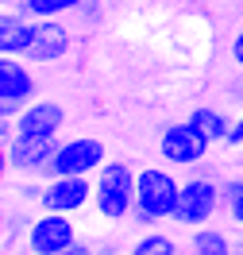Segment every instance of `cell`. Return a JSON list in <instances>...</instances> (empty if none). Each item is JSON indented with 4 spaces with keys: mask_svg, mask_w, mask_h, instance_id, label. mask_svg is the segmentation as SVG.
<instances>
[{
    "mask_svg": "<svg viewBox=\"0 0 243 255\" xmlns=\"http://www.w3.org/2000/svg\"><path fill=\"white\" fill-rule=\"evenodd\" d=\"M178 197H181V178H174V170L166 166H143L135 174V224H159V221H174L178 213Z\"/></svg>",
    "mask_w": 243,
    "mask_h": 255,
    "instance_id": "obj_1",
    "label": "cell"
},
{
    "mask_svg": "<svg viewBox=\"0 0 243 255\" xmlns=\"http://www.w3.org/2000/svg\"><path fill=\"white\" fill-rule=\"evenodd\" d=\"M135 174L131 162L108 159L93 174V213L100 221H124L135 213Z\"/></svg>",
    "mask_w": 243,
    "mask_h": 255,
    "instance_id": "obj_2",
    "label": "cell"
},
{
    "mask_svg": "<svg viewBox=\"0 0 243 255\" xmlns=\"http://www.w3.org/2000/svg\"><path fill=\"white\" fill-rule=\"evenodd\" d=\"M104 162H108V147H104V139H97V135H74V139H62V143H58L47 178H66V174L93 178Z\"/></svg>",
    "mask_w": 243,
    "mask_h": 255,
    "instance_id": "obj_3",
    "label": "cell"
},
{
    "mask_svg": "<svg viewBox=\"0 0 243 255\" xmlns=\"http://www.w3.org/2000/svg\"><path fill=\"white\" fill-rule=\"evenodd\" d=\"M220 213V182L216 178H181V197H178V213L174 224L181 228H205Z\"/></svg>",
    "mask_w": 243,
    "mask_h": 255,
    "instance_id": "obj_4",
    "label": "cell"
},
{
    "mask_svg": "<svg viewBox=\"0 0 243 255\" xmlns=\"http://www.w3.org/2000/svg\"><path fill=\"white\" fill-rule=\"evenodd\" d=\"M39 209H47V213H66V217H81L85 209H93V178H81V174L47 178V182H43Z\"/></svg>",
    "mask_w": 243,
    "mask_h": 255,
    "instance_id": "obj_5",
    "label": "cell"
},
{
    "mask_svg": "<svg viewBox=\"0 0 243 255\" xmlns=\"http://www.w3.org/2000/svg\"><path fill=\"white\" fill-rule=\"evenodd\" d=\"M58 143H62V139H50V135H16L12 143H4V162H8V170H16V174L47 178Z\"/></svg>",
    "mask_w": 243,
    "mask_h": 255,
    "instance_id": "obj_6",
    "label": "cell"
},
{
    "mask_svg": "<svg viewBox=\"0 0 243 255\" xmlns=\"http://www.w3.org/2000/svg\"><path fill=\"white\" fill-rule=\"evenodd\" d=\"M78 240V217H66V213H47L39 209V217L31 221V232H27V255H54L70 248Z\"/></svg>",
    "mask_w": 243,
    "mask_h": 255,
    "instance_id": "obj_7",
    "label": "cell"
},
{
    "mask_svg": "<svg viewBox=\"0 0 243 255\" xmlns=\"http://www.w3.org/2000/svg\"><path fill=\"white\" fill-rule=\"evenodd\" d=\"M209 147L212 143L189 120H178V124L162 128V135H159V155L170 162V166H197V162L209 155Z\"/></svg>",
    "mask_w": 243,
    "mask_h": 255,
    "instance_id": "obj_8",
    "label": "cell"
},
{
    "mask_svg": "<svg viewBox=\"0 0 243 255\" xmlns=\"http://www.w3.org/2000/svg\"><path fill=\"white\" fill-rule=\"evenodd\" d=\"M70 50H74V31L66 27L62 19H39L35 23V43L27 50V62L54 66V62H62Z\"/></svg>",
    "mask_w": 243,
    "mask_h": 255,
    "instance_id": "obj_9",
    "label": "cell"
},
{
    "mask_svg": "<svg viewBox=\"0 0 243 255\" xmlns=\"http://www.w3.org/2000/svg\"><path fill=\"white\" fill-rule=\"evenodd\" d=\"M35 97H39V81L27 58H0V105L27 109Z\"/></svg>",
    "mask_w": 243,
    "mask_h": 255,
    "instance_id": "obj_10",
    "label": "cell"
},
{
    "mask_svg": "<svg viewBox=\"0 0 243 255\" xmlns=\"http://www.w3.org/2000/svg\"><path fill=\"white\" fill-rule=\"evenodd\" d=\"M62 124H66V109L62 105L50 101V97H35L31 105L19 112L16 135H50V139H58Z\"/></svg>",
    "mask_w": 243,
    "mask_h": 255,
    "instance_id": "obj_11",
    "label": "cell"
},
{
    "mask_svg": "<svg viewBox=\"0 0 243 255\" xmlns=\"http://www.w3.org/2000/svg\"><path fill=\"white\" fill-rule=\"evenodd\" d=\"M35 23L39 19H27L12 8H4V16H0V54L4 58H27V50L35 43Z\"/></svg>",
    "mask_w": 243,
    "mask_h": 255,
    "instance_id": "obj_12",
    "label": "cell"
},
{
    "mask_svg": "<svg viewBox=\"0 0 243 255\" xmlns=\"http://www.w3.org/2000/svg\"><path fill=\"white\" fill-rule=\"evenodd\" d=\"M85 8V0H19L12 12L27 19H66V16H78Z\"/></svg>",
    "mask_w": 243,
    "mask_h": 255,
    "instance_id": "obj_13",
    "label": "cell"
},
{
    "mask_svg": "<svg viewBox=\"0 0 243 255\" xmlns=\"http://www.w3.org/2000/svg\"><path fill=\"white\" fill-rule=\"evenodd\" d=\"M189 124H193L209 143H224L228 131H232V116L220 112V109H212V105H201V109L189 112Z\"/></svg>",
    "mask_w": 243,
    "mask_h": 255,
    "instance_id": "obj_14",
    "label": "cell"
},
{
    "mask_svg": "<svg viewBox=\"0 0 243 255\" xmlns=\"http://www.w3.org/2000/svg\"><path fill=\"white\" fill-rule=\"evenodd\" d=\"M128 255H181V244L170 232H159V228H151L143 236L128 244Z\"/></svg>",
    "mask_w": 243,
    "mask_h": 255,
    "instance_id": "obj_15",
    "label": "cell"
},
{
    "mask_svg": "<svg viewBox=\"0 0 243 255\" xmlns=\"http://www.w3.org/2000/svg\"><path fill=\"white\" fill-rule=\"evenodd\" d=\"M189 255H232V240L220 228H193L189 236Z\"/></svg>",
    "mask_w": 243,
    "mask_h": 255,
    "instance_id": "obj_16",
    "label": "cell"
},
{
    "mask_svg": "<svg viewBox=\"0 0 243 255\" xmlns=\"http://www.w3.org/2000/svg\"><path fill=\"white\" fill-rule=\"evenodd\" d=\"M23 232H31V217H27V213H8V217H4V255L19 244Z\"/></svg>",
    "mask_w": 243,
    "mask_h": 255,
    "instance_id": "obj_17",
    "label": "cell"
},
{
    "mask_svg": "<svg viewBox=\"0 0 243 255\" xmlns=\"http://www.w3.org/2000/svg\"><path fill=\"white\" fill-rule=\"evenodd\" d=\"M240 193H243V182H240V178L220 182V209H224V213H232V205L240 201Z\"/></svg>",
    "mask_w": 243,
    "mask_h": 255,
    "instance_id": "obj_18",
    "label": "cell"
},
{
    "mask_svg": "<svg viewBox=\"0 0 243 255\" xmlns=\"http://www.w3.org/2000/svg\"><path fill=\"white\" fill-rule=\"evenodd\" d=\"M54 255H93V240H74L70 248H62V252H54Z\"/></svg>",
    "mask_w": 243,
    "mask_h": 255,
    "instance_id": "obj_19",
    "label": "cell"
},
{
    "mask_svg": "<svg viewBox=\"0 0 243 255\" xmlns=\"http://www.w3.org/2000/svg\"><path fill=\"white\" fill-rule=\"evenodd\" d=\"M224 143H228V147H240V143H243V112L236 116V120H232V131H228Z\"/></svg>",
    "mask_w": 243,
    "mask_h": 255,
    "instance_id": "obj_20",
    "label": "cell"
},
{
    "mask_svg": "<svg viewBox=\"0 0 243 255\" xmlns=\"http://www.w3.org/2000/svg\"><path fill=\"white\" fill-rule=\"evenodd\" d=\"M78 16L85 19V23H97L100 19V0H85V8H81Z\"/></svg>",
    "mask_w": 243,
    "mask_h": 255,
    "instance_id": "obj_21",
    "label": "cell"
},
{
    "mask_svg": "<svg viewBox=\"0 0 243 255\" xmlns=\"http://www.w3.org/2000/svg\"><path fill=\"white\" fill-rule=\"evenodd\" d=\"M93 255H128V252H120L112 240H93Z\"/></svg>",
    "mask_w": 243,
    "mask_h": 255,
    "instance_id": "obj_22",
    "label": "cell"
},
{
    "mask_svg": "<svg viewBox=\"0 0 243 255\" xmlns=\"http://www.w3.org/2000/svg\"><path fill=\"white\" fill-rule=\"evenodd\" d=\"M232 62H236V66L243 70V27H240L236 35H232Z\"/></svg>",
    "mask_w": 243,
    "mask_h": 255,
    "instance_id": "obj_23",
    "label": "cell"
},
{
    "mask_svg": "<svg viewBox=\"0 0 243 255\" xmlns=\"http://www.w3.org/2000/svg\"><path fill=\"white\" fill-rule=\"evenodd\" d=\"M19 197H23V201H35V205H39V197H43V186H19Z\"/></svg>",
    "mask_w": 243,
    "mask_h": 255,
    "instance_id": "obj_24",
    "label": "cell"
},
{
    "mask_svg": "<svg viewBox=\"0 0 243 255\" xmlns=\"http://www.w3.org/2000/svg\"><path fill=\"white\" fill-rule=\"evenodd\" d=\"M232 221H236V224H240V228H243V193H240V201L232 205Z\"/></svg>",
    "mask_w": 243,
    "mask_h": 255,
    "instance_id": "obj_25",
    "label": "cell"
},
{
    "mask_svg": "<svg viewBox=\"0 0 243 255\" xmlns=\"http://www.w3.org/2000/svg\"><path fill=\"white\" fill-rule=\"evenodd\" d=\"M16 4H19V0H4V8H16Z\"/></svg>",
    "mask_w": 243,
    "mask_h": 255,
    "instance_id": "obj_26",
    "label": "cell"
}]
</instances>
